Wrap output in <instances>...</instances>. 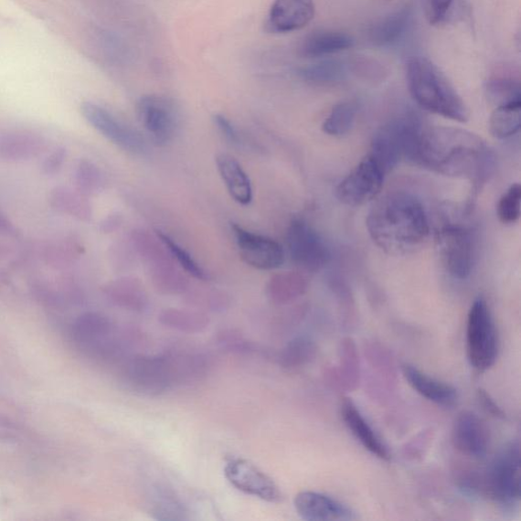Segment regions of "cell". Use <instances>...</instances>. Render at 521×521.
I'll list each match as a JSON object with an SVG mask.
<instances>
[{"label": "cell", "mask_w": 521, "mask_h": 521, "mask_svg": "<svg viewBox=\"0 0 521 521\" xmlns=\"http://www.w3.org/2000/svg\"><path fill=\"white\" fill-rule=\"evenodd\" d=\"M239 255L245 262L258 271H274L284 262V250L280 242L232 224Z\"/></svg>", "instance_id": "cell-14"}, {"label": "cell", "mask_w": 521, "mask_h": 521, "mask_svg": "<svg viewBox=\"0 0 521 521\" xmlns=\"http://www.w3.org/2000/svg\"><path fill=\"white\" fill-rule=\"evenodd\" d=\"M440 258L449 274L465 280L473 271L474 239L470 229L462 224H447L437 232Z\"/></svg>", "instance_id": "cell-7"}, {"label": "cell", "mask_w": 521, "mask_h": 521, "mask_svg": "<svg viewBox=\"0 0 521 521\" xmlns=\"http://www.w3.org/2000/svg\"><path fill=\"white\" fill-rule=\"evenodd\" d=\"M411 17V8L404 6L372 25L367 36L376 47H390L406 35Z\"/></svg>", "instance_id": "cell-23"}, {"label": "cell", "mask_w": 521, "mask_h": 521, "mask_svg": "<svg viewBox=\"0 0 521 521\" xmlns=\"http://www.w3.org/2000/svg\"><path fill=\"white\" fill-rule=\"evenodd\" d=\"M308 289V281L296 272H283L271 278L266 286L269 300L277 304L289 303L303 295Z\"/></svg>", "instance_id": "cell-25"}, {"label": "cell", "mask_w": 521, "mask_h": 521, "mask_svg": "<svg viewBox=\"0 0 521 521\" xmlns=\"http://www.w3.org/2000/svg\"><path fill=\"white\" fill-rule=\"evenodd\" d=\"M214 123L217 125L218 129L221 133L222 136L226 138L233 145H240L241 137L238 129L233 125V123L221 114H217L214 116Z\"/></svg>", "instance_id": "cell-43"}, {"label": "cell", "mask_w": 521, "mask_h": 521, "mask_svg": "<svg viewBox=\"0 0 521 521\" xmlns=\"http://www.w3.org/2000/svg\"><path fill=\"white\" fill-rule=\"evenodd\" d=\"M58 209L64 210L65 212L76 215L80 218H90V207L82 199V197H78L75 194H71L67 191H59L56 194L55 199Z\"/></svg>", "instance_id": "cell-39"}, {"label": "cell", "mask_w": 521, "mask_h": 521, "mask_svg": "<svg viewBox=\"0 0 521 521\" xmlns=\"http://www.w3.org/2000/svg\"><path fill=\"white\" fill-rule=\"evenodd\" d=\"M82 113L86 121L114 145L133 154L146 151V143L141 134L102 106L86 102L82 106Z\"/></svg>", "instance_id": "cell-13"}, {"label": "cell", "mask_w": 521, "mask_h": 521, "mask_svg": "<svg viewBox=\"0 0 521 521\" xmlns=\"http://www.w3.org/2000/svg\"><path fill=\"white\" fill-rule=\"evenodd\" d=\"M341 418L346 426L361 443L366 451L369 452L380 460L388 462L391 458L389 449L382 441L378 434L359 411L356 404L350 399H345L340 408Z\"/></svg>", "instance_id": "cell-18"}, {"label": "cell", "mask_w": 521, "mask_h": 521, "mask_svg": "<svg viewBox=\"0 0 521 521\" xmlns=\"http://www.w3.org/2000/svg\"><path fill=\"white\" fill-rule=\"evenodd\" d=\"M224 475L231 486L247 495L269 503H278L282 500V493L275 482L258 466L244 458H229L224 466Z\"/></svg>", "instance_id": "cell-12"}, {"label": "cell", "mask_w": 521, "mask_h": 521, "mask_svg": "<svg viewBox=\"0 0 521 521\" xmlns=\"http://www.w3.org/2000/svg\"><path fill=\"white\" fill-rule=\"evenodd\" d=\"M175 376V385L200 381L209 373L211 358L199 349L179 347L165 353Z\"/></svg>", "instance_id": "cell-19"}, {"label": "cell", "mask_w": 521, "mask_h": 521, "mask_svg": "<svg viewBox=\"0 0 521 521\" xmlns=\"http://www.w3.org/2000/svg\"><path fill=\"white\" fill-rule=\"evenodd\" d=\"M79 183L86 191H96L102 186V175L89 163L80 165L78 173Z\"/></svg>", "instance_id": "cell-42"}, {"label": "cell", "mask_w": 521, "mask_h": 521, "mask_svg": "<svg viewBox=\"0 0 521 521\" xmlns=\"http://www.w3.org/2000/svg\"><path fill=\"white\" fill-rule=\"evenodd\" d=\"M149 508L153 517L158 520H186L188 511L175 494L164 487H155L149 495Z\"/></svg>", "instance_id": "cell-27"}, {"label": "cell", "mask_w": 521, "mask_h": 521, "mask_svg": "<svg viewBox=\"0 0 521 521\" xmlns=\"http://www.w3.org/2000/svg\"><path fill=\"white\" fill-rule=\"evenodd\" d=\"M158 320L164 326L183 334H201L209 326L210 320L206 314L196 310L165 309L159 314Z\"/></svg>", "instance_id": "cell-26"}, {"label": "cell", "mask_w": 521, "mask_h": 521, "mask_svg": "<svg viewBox=\"0 0 521 521\" xmlns=\"http://www.w3.org/2000/svg\"><path fill=\"white\" fill-rule=\"evenodd\" d=\"M455 0H427V19L432 26L442 24L452 11Z\"/></svg>", "instance_id": "cell-41"}, {"label": "cell", "mask_w": 521, "mask_h": 521, "mask_svg": "<svg viewBox=\"0 0 521 521\" xmlns=\"http://www.w3.org/2000/svg\"><path fill=\"white\" fill-rule=\"evenodd\" d=\"M293 505L300 517L308 521H350L357 518L352 508L319 492H301L295 496Z\"/></svg>", "instance_id": "cell-17"}, {"label": "cell", "mask_w": 521, "mask_h": 521, "mask_svg": "<svg viewBox=\"0 0 521 521\" xmlns=\"http://www.w3.org/2000/svg\"><path fill=\"white\" fill-rule=\"evenodd\" d=\"M316 355L315 344L309 337L299 336L290 341L277 356L284 369H298L308 365Z\"/></svg>", "instance_id": "cell-31"}, {"label": "cell", "mask_w": 521, "mask_h": 521, "mask_svg": "<svg viewBox=\"0 0 521 521\" xmlns=\"http://www.w3.org/2000/svg\"><path fill=\"white\" fill-rule=\"evenodd\" d=\"M478 399L483 409L490 413L492 417L501 420H505L506 418L505 411L502 410L486 390L480 389L478 391Z\"/></svg>", "instance_id": "cell-44"}, {"label": "cell", "mask_w": 521, "mask_h": 521, "mask_svg": "<svg viewBox=\"0 0 521 521\" xmlns=\"http://www.w3.org/2000/svg\"><path fill=\"white\" fill-rule=\"evenodd\" d=\"M367 228L377 246L390 255L415 250L430 232L425 207L407 192H392L377 201L367 218Z\"/></svg>", "instance_id": "cell-2"}, {"label": "cell", "mask_w": 521, "mask_h": 521, "mask_svg": "<svg viewBox=\"0 0 521 521\" xmlns=\"http://www.w3.org/2000/svg\"><path fill=\"white\" fill-rule=\"evenodd\" d=\"M355 40L345 32L324 30L313 32L303 40L301 52L305 58H325L354 48Z\"/></svg>", "instance_id": "cell-22"}, {"label": "cell", "mask_w": 521, "mask_h": 521, "mask_svg": "<svg viewBox=\"0 0 521 521\" xmlns=\"http://www.w3.org/2000/svg\"><path fill=\"white\" fill-rule=\"evenodd\" d=\"M149 276L160 293L166 295H177L185 293L188 289V281L186 277L177 271L175 267L174 260L150 266Z\"/></svg>", "instance_id": "cell-29"}, {"label": "cell", "mask_w": 521, "mask_h": 521, "mask_svg": "<svg viewBox=\"0 0 521 521\" xmlns=\"http://www.w3.org/2000/svg\"><path fill=\"white\" fill-rule=\"evenodd\" d=\"M385 174L367 154L336 188V197L347 206H362L375 199L381 191Z\"/></svg>", "instance_id": "cell-11"}, {"label": "cell", "mask_w": 521, "mask_h": 521, "mask_svg": "<svg viewBox=\"0 0 521 521\" xmlns=\"http://www.w3.org/2000/svg\"><path fill=\"white\" fill-rule=\"evenodd\" d=\"M64 151L56 152L55 154L48 158L47 165H45V168H47L48 173L51 174L57 172V168L62 165V161H64Z\"/></svg>", "instance_id": "cell-45"}, {"label": "cell", "mask_w": 521, "mask_h": 521, "mask_svg": "<svg viewBox=\"0 0 521 521\" xmlns=\"http://www.w3.org/2000/svg\"><path fill=\"white\" fill-rule=\"evenodd\" d=\"M356 112L357 107L354 102L337 104L323 124V131L330 136H343L353 128Z\"/></svg>", "instance_id": "cell-34"}, {"label": "cell", "mask_w": 521, "mask_h": 521, "mask_svg": "<svg viewBox=\"0 0 521 521\" xmlns=\"http://www.w3.org/2000/svg\"><path fill=\"white\" fill-rule=\"evenodd\" d=\"M452 439L458 452L473 458L486 456L491 445L489 428L478 415L469 410L461 412L456 418Z\"/></svg>", "instance_id": "cell-15"}, {"label": "cell", "mask_w": 521, "mask_h": 521, "mask_svg": "<svg viewBox=\"0 0 521 521\" xmlns=\"http://www.w3.org/2000/svg\"><path fill=\"white\" fill-rule=\"evenodd\" d=\"M156 236L164 242V245L168 250L169 254L172 255L173 259L181 265L188 275L193 276L197 281L209 280V275L207 274L202 266L197 262L187 250L179 246L176 241L165 235V233L158 230L156 231Z\"/></svg>", "instance_id": "cell-35"}, {"label": "cell", "mask_w": 521, "mask_h": 521, "mask_svg": "<svg viewBox=\"0 0 521 521\" xmlns=\"http://www.w3.org/2000/svg\"><path fill=\"white\" fill-rule=\"evenodd\" d=\"M466 352L471 366L479 372L490 370L497 361L498 332L489 305L482 296L474 300L467 317Z\"/></svg>", "instance_id": "cell-5"}, {"label": "cell", "mask_w": 521, "mask_h": 521, "mask_svg": "<svg viewBox=\"0 0 521 521\" xmlns=\"http://www.w3.org/2000/svg\"><path fill=\"white\" fill-rule=\"evenodd\" d=\"M521 186L518 184L511 186L509 190L502 196L497 214L500 221L505 224H514L520 218Z\"/></svg>", "instance_id": "cell-38"}, {"label": "cell", "mask_w": 521, "mask_h": 521, "mask_svg": "<svg viewBox=\"0 0 521 521\" xmlns=\"http://www.w3.org/2000/svg\"><path fill=\"white\" fill-rule=\"evenodd\" d=\"M406 74L409 93L421 109L455 122L469 120L463 98L432 60L411 57L407 61Z\"/></svg>", "instance_id": "cell-3"}, {"label": "cell", "mask_w": 521, "mask_h": 521, "mask_svg": "<svg viewBox=\"0 0 521 521\" xmlns=\"http://www.w3.org/2000/svg\"><path fill=\"white\" fill-rule=\"evenodd\" d=\"M286 242L292 262L303 271H319L329 263L331 255L325 240L307 222L292 221Z\"/></svg>", "instance_id": "cell-9"}, {"label": "cell", "mask_w": 521, "mask_h": 521, "mask_svg": "<svg viewBox=\"0 0 521 521\" xmlns=\"http://www.w3.org/2000/svg\"><path fill=\"white\" fill-rule=\"evenodd\" d=\"M521 99L498 105L490 119V132L494 137L506 139L520 129Z\"/></svg>", "instance_id": "cell-30"}, {"label": "cell", "mask_w": 521, "mask_h": 521, "mask_svg": "<svg viewBox=\"0 0 521 521\" xmlns=\"http://www.w3.org/2000/svg\"><path fill=\"white\" fill-rule=\"evenodd\" d=\"M191 301L197 307L209 311H223L229 307L228 296L218 292H197L192 295Z\"/></svg>", "instance_id": "cell-40"}, {"label": "cell", "mask_w": 521, "mask_h": 521, "mask_svg": "<svg viewBox=\"0 0 521 521\" xmlns=\"http://www.w3.org/2000/svg\"><path fill=\"white\" fill-rule=\"evenodd\" d=\"M489 97L498 105L521 99L519 80L510 77H495L488 83Z\"/></svg>", "instance_id": "cell-36"}, {"label": "cell", "mask_w": 521, "mask_h": 521, "mask_svg": "<svg viewBox=\"0 0 521 521\" xmlns=\"http://www.w3.org/2000/svg\"><path fill=\"white\" fill-rule=\"evenodd\" d=\"M315 16L314 0H275L269 12L266 30L276 34L299 31Z\"/></svg>", "instance_id": "cell-16"}, {"label": "cell", "mask_w": 521, "mask_h": 521, "mask_svg": "<svg viewBox=\"0 0 521 521\" xmlns=\"http://www.w3.org/2000/svg\"><path fill=\"white\" fill-rule=\"evenodd\" d=\"M122 377L132 392L144 397H158L176 386L165 354L132 356L123 366Z\"/></svg>", "instance_id": "cell-6"}, {"label": "cell", "mask_w": 521, "mask_h": 521, "mask_svg": "<svg viewBox=\"0 0 521 521\" xmlns=\"http://www.w3.org/2000/svg\"><path fill=\"white\" fill-rule=\"evenodd\" d=\"M402 373L404 379L420 397L442 407H452L456 403L458 393L451 384L433 378L409 364L402 366Z\"/></svg>", "instance_id": "cell-20"}, {"label": "cell", "mask_w": 521, "mask_h": 521, "mask_svg": "<svg viewBox=\"0 0 521 521\" xmlns=\"http://www.w3.org/2000/svg\"><path fill=\"white\" fill-rule=\"evenodd\" d=\"M412 163L439 175L469 179L478 188L492 175L496 157L477 134L430 127L420 132Z\"/></svg>", "instance_id": "cell-1"}, {"label": "cell", "mask_w": 521, "mask_h": 521, "mask_svg": "<svg viewBox=\"0 0 521 521\" xmlns=\"http://www.w3.org/2000/svg\"><path fill=\"white\" fill-rule=\"evenodd\" d=\"M132 242L134 250L148 267L174 260L172 255L159 238L152 237L144 230H134L132 233Z\"/></svg>", "instance_id": "cell-33"}, {"label": "cell", "mask_w": 521, "mask_h": 521, "mask_svg": "<svg viewBox=\"0 0 521 521\" xmlns=\"http://www.w3.org/2000/svg\"><path fill=\"white\" fill-rule=\"evenodd\" d=\"M490 495L502 505H516L520 500V448L511 442L493 461L487 477Z\"/></svg>", "instance_id": "cell-8"}, {"label": "cell", "mask_w": 521, "mask_h": 521, "mask_svg": "<svg viewBox=\"0 0 521 521\" xmlns=\"http://www.w3.org/2000/svg\"><path fill=\"white\" fill-rule=\"evenodd\" d=\"M138 113L144 129L158 145L172 142L181 125V112L172 99L161 95L141 98Z\"/></svg>", "instance_id": "cell-10"}, {"label": "cell", "mask_w": 521, "mask_h": 521, "mask_svg": "<svg viewBox=\"0 0 521 521\" xmlns=\"http://www.w3.org/2000/svg\"><path fill=\"white\" fill-rule=\"evenodd\" d=\"M40 138L33 134L13 133L0 134V157L22 160L37 155L42 148Z\"/></svg>", "instance_id": "cell-28"}, {"label": "cell", "mask_w": 521, "mask_h": 521, "mask_svg": "<svg viewBox=\"0 0 521 521\" xmlns=\"http://www.w3.org/2000/svg\"><path fill=\"white\" fill-rule=\"evenodd\" d=\"M299 75L308 83L330 85L341 82L346 76V69L339 60L327 59L302 68Z\"/></svg>", "instance_id": "cell-32"}, {"label": "cell", "mask_w": 521, "mask_h": 521, "mask_svg": "<svg viewBox=\"0 0 521 521\" xmlns=\"http://www.w3.org/2000/svg\"><path fill=\"white\" fill-rule=\"evenodd\" d=\"M218 345L229 353L253 355L262 353L259 346L251 343L246 337L242 336L239 332L235 330H223L219 332Z\"/></svg>", "instance_id": "cell-37"}, {"label": "cell", "mask_w": 521, "mask_h": 521, "mask_svg": "<svg viewBox=\"0 0 521 521\" xmlns=\"http://www.w3.org/2000/svg\"><path fill=\"white\" fill-rule=\"evenodd\" d=\"M421 123L413 114H404L383 125L375 133L370 156L388 175L402 159L415 156Z\"/></svg>", "instance_id": "cell-4"}, {"label": "cell", "mask_w": 521, "mask_h": 521, "mask_svg": "<svg viewBox=\"0 0 521 521\" xmlns=\"http://www.w3.org/2000/svg\"><path fill=\"white\" fill-rule=\"evenodd\" d=\"M107 293L116 305L124 310L143 313L149 307L145 287L132 277H124L113 282L107 289Z\"/></svg>", "instance_id": "cell-24"}, {"label": "cell", "mask_w": 521, "mask_h": 521, "mask_svg": "<svg viewBox=\"0 0 521 521\" xmlns=\"http://www.w3.org/2000/svg\"><path fill=\"white\" fill-rule=\"evenodd\" d=\"M217 165L232 199L242 206L250 205L253 201V186L239 161L230 155L220 154Z\"/></svg>", "instance_id": "cell-21"}]
</instances>
